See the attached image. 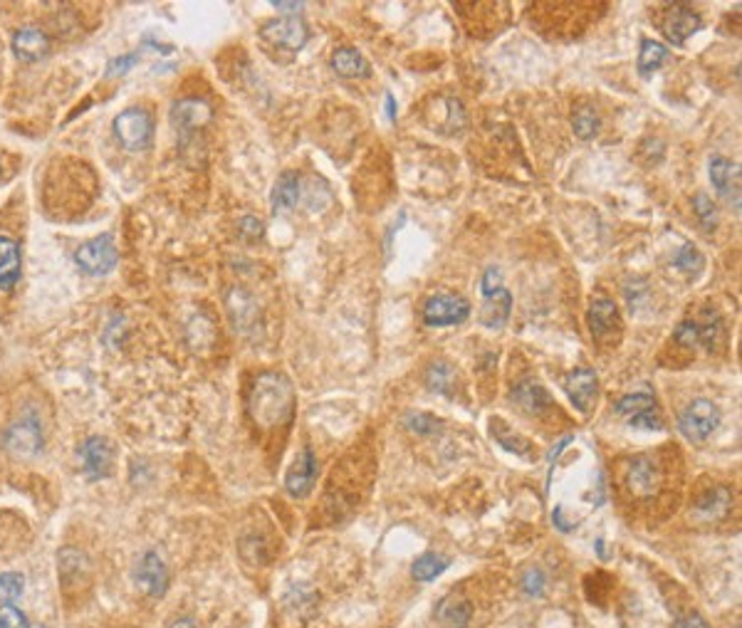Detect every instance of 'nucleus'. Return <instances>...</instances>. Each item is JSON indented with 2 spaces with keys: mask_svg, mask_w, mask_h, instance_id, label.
<instances>
[{
  "mask_svg": "<svg viewBox=\"0 0 742 628\" xmlns=\"http://www.w3.org/2000/svg\"><path fill=\"white\" fill-rule=\"evenodd\" d=\"M248 411L255 426L263 431H275L290 423L295 414V391L290 379L277 372L260 373L248 396Z\"/></svg>",
  "mask_w": 742,
  "mask_h": 628,
  "instance_id": "f257e3e1",
  "label": "nucleus"
},
{
  "mask_svg": "<svg viewBox=\"0 0 742 628\" xmlns=\"http://www.w3.org/2000/svg\"><path fill=\"white\" fill-rule=\"evenodd\" d=\"M0 446L11 458L32 460L45 446V433L40 421L32 414L15 418L11 426L3 431Z\"/></svg>",
  "mask_w": 742,
  "mask_h": 628,
  "instance_id": "f03ea898",
  "label": "nucleus"
},
{
  "mask_svg": "<svg viewBox=\"0 0 742 628\" xmlns=\"http://www.w3.org/2000/svg\"><path fill=\"white\" fill-rule=\"evenodd\" d=\"M114 137L117 141L129 151H141L147 149L154 138V117L147 109H124L122 114L114 117Z\"/></svg>",
  "mask_w": 742,
  "mask_h": 628,
  "instance_id": "7ed1b4c3",
  "label": "nucleus"
},
{
  "mask_svg": "<svg viewBox=\"0 0 742 628\" xmlns=\"http://www.w3.org/2000/svg\"><path fill=\"white\" fill-rule=\"evenodd\" d=\"M74 263L80 265L87 275H106L112 272L119 263V253L114 247L112 235H99L95 240H87L74 250Z\"/></svg>",
  "mask_w": 742,
  "mask_h": 628,
  "instance_id": "20e7f679",
  "label": "nucleus"
},
{
  "mask_svg": "<svg viewBox=\"0 0 742 628\" xmlns=\"http://www.w3.org/2000/svg\"><path fill=\"white\" fill-rule=\"evenodd\" d=\"M679 423L683 436L688 438V440L700 443V440L711 438L712 433L718 431V426H721V411H718V406L711 404V401L696 398L693 404L686 406V411L680 414Z\"/></svg>",
  "mask_w": 742,
  "mask_h": 628,
  "instance_id": "39448f33",
  "label": "nucleus"
},
{
  "mask_svg": "<svg viewBox=\"0 0 742 628\" xmlns=\"http://www.w3.org/2000/svg\"><path fill=\"white\" fill-rule=\"evenodd\" d=\"M260 35L263 40L275 47H282V50H290V53H297L302 50L305 43L309 40V30L302 18L297 15H287V18H277V21L266 22L260 28Z\"/></svg>",
  "mask_w": 742,
  "mask_h": 628,
  "instance_id": "423d86ee",
  "label": "nucleus"
},
{
  "mask_svg": "<svg viewBox=\"0 0 742 628\" xmlns=\"http://www.w3.org/2000/svg\"><path fill=\"white\" fill-rule=\"evenodd\" d=\"M470 302L458 295H435L426 302L424 322L428 327H453L468 320Z\"/></svg>",
  "mask_w": 742,
  "mask_h": 628,
  "instance_id": "0eeeda50",
  "label": "nucleus"
},
{
  "mask_svg": "<svg viewBox=\"0 0 742 628\" xmlns=\"http://www.w3.org/2000/svg\"><path fill=\"white\" fill-rule=\"evenodd\" d=\"M134 579H137V586L144 594H148V597H164L166 589H169V566H166L164 557L156 549H148L139 559Z\"/></svg>",
  "mask_w": 742,
  "mask_h": 628,
  "instance_id": "6e6552de",
  "label": "nucleus"
},
{
  "mask_svg": "<svg viewBox=\"0 0 742 628\" xmlns=\"http://www.w3.org/2000/svg\"><path fill=\"white\" fill-rule=\"evenodd\" d=\"M80 458L85 465V475L89 480H105L114 465V448L106 438H87L80 448Z\"/></svg>",
  "mask_w": 742,
  "mask_h": 628,
  "instance_id": "1a4fd4ad",
  "label": "nucleus"
},
{
  "mask_svg": "<svg viewBox=\"0 0 742 628\" xmlns=\"http://www.w3.org/2000/svg\"><path fill=\"white\" fill-rule=\"evenodd\" d=\"M700 25H703V21H700L698 13L693 11V8H688V5H683V3L670 5L666 11V15H663V22H661L666 38L673 45L686 43L690 35H696V32L700 30Z\"/></svg>",
  "mask_w": 742,
  "mask_h": 628,
  "instance_id": "9d476101",
  "label": "nucleus"
},
{
  "mask_svg": "<svg viewBox=\"0 0 742 628\" xmlns=\"http://www.w3.org/2000/svg\"><path fill=\"white\" fill-rule=\"evenodd\" d=\"M711 181L715 191L721 193L735 211H740V166L722 156H715L711 159Z\"/></svg>",
  "mask_w": 742,
  "mask_h": 628,
  "instance_id": "9b49d317",
  "label": "nucleus"
},
{
  "mask_svg": "<svg viewBox=\"0 0 742 628\" xmlns=\"http://www.w3.org/2000/svg\"><path fill=\"white\" fill-rule=\"evenodd\" d=\"M213 117V109L203 99H181L171 109V124L181 134H191L203 129Z\"/></svg>",
  "mask_w": 742,
  "mask_h": 628,
  "instance_id": "f8f14e48",
  "label": "nucleus"
},
{
  "mask_svg": "<svg viewBox=\"0 0 742 628\" xmlns=\"http://www.w3.org/2000/svg\"><path fill=\"white\" fill-rule=\"evenodd\" d=\"M317 480V460L312 456V450L305 448L292 463V468L287 470L285 488L292 498H308L309 490L315 488Z\"/></svg>",
  "mask_w": 742,
  "mask_h": 628,
  "instance_id": "ddd939ff",
  "label": "nucleus"
},
{
  "mask_svg": "<svg viewBox=\"0 0 742 628\" xmlns=\"http://www.w3.org/2000/svg\"><path fill=\"white\" fill-rule=\"evenodd\" d=\"M721 334V320L715 314H708L705 322H683L679 330H676V341L683 347H712L715 337Z\"/></svg>",
  "mask_w": 742,
  "mask_h": 628,
  "instance_id": "4468645a",
  "label": "nucleus"
},
{
  "mask_svg": "<svg viewBox=\"0 0 742 628\" xmlns=\"http://www.w3.org/2000/svg\"><path fill=\"white\" fill-rule=\"evenodd\" d=\"M658 468L653 465V460L646 456H638L628 463L626 470V482H628V490L638 495V498H648L658 490Z\"/></svg>",
  "mask_w": 742,
  "mask_h": 628,
  "instance_id": "2eb2a0df",
  "label": "nucleus"
},
{
  "mask_svg": "<svg viewBox=\"0 0 742 628\" xmlns=\"http://www.w3.org/2000/svg\"><path fill=\"white\" fill-rule=\"evenodd\" d=\"M596 389H599L596 373L589 369H577L567 376V394L577 406V411H582V414L592 411L594 401H596Z\"/></svg>",
  "mask_w": 742,
  "mask_h": 628,
  "instance_id": "dca6fc26",
  "label": "nucleus"
},
{
  "mask_svg": "<svg viewBox=\"0 0 742 628\" xmlns=\"http://www.w3.org/2000/svg\"><path fill=\"white\" fill-rule=\"evenodd\" d=\"M589 327H592V334L599 341L611 339L616 331L621 330L619 309L611 299H594L592 307H589Z\"/></svg>",
  "mask_w": 742,
  "mask_h": 628,
  "instance_id": "f3484780",
  "label": "nucleus"
},
{
  "mask_svg": "<svg viewBox=\"0 0 742 628\" xmlns=\"http://www.w3.org/2000/svg\"><path fill=\"white\" fill-rule=\"evenodd\" d=\"M11 47L21 60L35 63V60H43L45 54L50 53V38L38 28H21L13 35Z\"/></svg>",
  "mask_w": 742,
  "mask_h": 628,
  "instance_id": "a211bd4d",
  "label": "nucleus"
},
{
  "mask_svg": "<svg viewBox=\"0 0 742 628\" xmlns=\"http://www.w3.org/2000/svg\"><path fill=\"white\" fill-rule=\"evenodd\" d=\"M22 253L11 238H0V289H11L21 280Z\"/></svg>",
  "mask_w": 742,
  "mask_h": 628,
  "instance_id": "6ab92c4d",
  "label": "nucleus"
},
{
  "mask_svg": "<svg viewBox=\"0 0 742 628\" xmlns=\"http://www.w3.org/2000/svg\"><path fill=\"white\" fill-rule=\"evenodd\" d=\"M438 112V117H431V127L443 131V134H453L460 131L466 124V112L460 107V102L453 96H443L434 105V114Z\"/></svg>",
  "mask_w": 742,
  "mask_h": 628,
  "instance_id": "aec40b11",
  "label": "nucleus"
},
{
  "mask_svg": "<svg viewBox=\"0 0 742 628\" xmlns=\"http://www.w3.org/2000/svg\"><path fill=\"white\" fill-rule=\"evenodd\" d=\"M510 309H512V297L505 288L495 289L493 295H485L483 302V312H480V322L490 327V330H500L510 317Z\"/></svg>",
  "mask_w": 742,
  "mask_h": 628,
  "instance_id": "412c9836",
  "label": "nucleus"
},
{
  "mask_svg": "<svg viewBox=\"0 0 742 628\" xmlns=\"http://www.w3.org/2000/svg\"><path fill=\"white\" fill-rule=\"evenodd\" d=\"M332 70L344 80H357V77H369L371 67L364 60V54L354 47H340L332 54Z\"/></svg>",
  "mask_w": 742,
  "mask_h": 628,
  "instance_id": "4be33fe9",
  "label": "nucleus"
},
{
  "mask_svg": "<svg viewBox=\"0 0 742 628\" xmlns=\"http://www.w3.org/2000/svg\"><path fill=\"white\" fill-rule=\"evenodd\" d=\"M297 201H299V179H297L295 171H285L275 181L270 205H273L275 214H285L290 208H295Z\"/></svg>",
  "mask_w": 742,
  "mask_h": 628,
  "instance_id": "5701e85b",
  "label": "nucleus"
},
{
  "mask_svg": "<svg viewBox=\"0 0 742 628\" xmlns=\"http://www.w3.org/2000/svg\"><path fill=\"white\" fill-rule=\"evenodd\" d=\"M228 309H231V320H233L235 330H250L257 320V307H255L253 299L245 295V289H233L228 295Z\"/></svg>",
  "mask_w": 742,
  "mask_h": 628,
  "instance_id": "b1692460",
  "label": "nucleus"
},
{
  "mask_svg": "<svg viewBox=\"0 0 742 628\" xmlns=\"http://www.w3.org/2000/svg\"><path fill=\"white\" fill-rule=\"evenodd\" d=\"M512 398H515V401L522 406V411H527V414H542V411L552 404L550 394L542 389L540 383L535 381L519 383L518 389H515V394H512Z\"/></svg>",
  "mask_w": 742,
  "mask_h": 628,
  "instance_id": "393cba45",
  "label": "nucleus"
},
{
  "mask_svg": "<svg viewBox=\"0 0 742 628\" xmlns=\"http://www.w3.org/2000/svg\"><path fill=\"white\" fill-rule=\"evenodd\" d=\"M668 63V47L656 40H644L638 53V75L651 77Z\"/></svg>",
  "mask_w": 742,
  "mask_h": 628,
  "instance_id": "a878e982",
  "label": "nucleus"
},
{
  "mask_svg": "<svg viewBox=\"0 0 742 628\" xmlns=\"http://www.w3.org/2000/svg\"><path fill=\"white\" fill-rule=\"evenodd\" d=\"M448 565H451V559L443 557V554H421L414 562V566H411V574H414L416 582H434L435 576L443 574Z\"/></svg>",
  "mask_w": 742,
  "mask_h": 628,
  "instance_id": "bb28decb",
  "label": "nucleus"
},
{
  "mask_svg": "<svg viewBox=\"0 0 742 628\" xmlns=\"http://www.w3.org/2000/svg\"><path fill=\"white\" fill-rule=\"evenodd\" d=\"M438 618L443 621L448 628H466L470 621V604L463 599H448L438 608Z\"/></svg>",
  "mask_w": 742,
  "mask_h": 628,
  "instance_id": "cd10ccee",
  "label": "nucleus"
},
{
  "mask_svg": "<svg viewBox=\"0 0 742 628\" xmlns=\"http://www.w3.org/2000/svg\"><path fill=\"white\" fill-rule=\"evenodd\" d=\"M80 574H87V557L72 547H64L60 552V579L70 584V579H80Z\"/></svg>",
  "mask_w": 742,
  "mask_h": 628,
  "instance_id": "c85d7f7f",
  "label": "nucleus"
},
{
  "mask_svg": "<svg viewBox=\"0 0 742 628\" xmlns=\"http://www.w3.org/2000/svg\"><path fill=\"white\" fill-rule=\"evenodd\" d=\"M428 389H434L438 394H453V383H456V372L445 362L431 364V369L426 373Z\"/></svg>",
  "mask_w": 742,
  "mask_h": 628,
  "instance_id": "c756f323",
  "label": "nucleus"
},
{
  "mask_svg": "<svg viewBox=\"0 0 742 628\" xmlns=\"http://www.w3.org/2000/svg\"><path fill=\"white\" fill-rule=\"evenodd\" d=\"M616 411L624 418H637V415L648 414V411H656V401L651 394H628L616 404Z\"/></svg>",
  "mask_w": 742,
  "mask_h": 628,
  "instance_id": "7c9ffc66",
  "label": "nucleus"
},
{
  "mask_svg": "<svg viewBox=\"0 0 742 628\" xmlns=\"http://www.w3.org/2000/svg\"><path fill=\"white\" fill-rule=\"evenodd\" d=\"M728 507H730V492L725 490V488H715V490H711L698 505V510L703 512V515H708V517H721V515L728 512Z\"/></svg>",
  "mask_w": 742,
  "mask_h": 628,
  "instance_id": "2f4dec72",
  "label": "nucleus"
},
{
  "mask_svg": "<svg viewBox=\"0 0 742 628\" xmlns=\"http://www.w3.org/2000/svg\"><path fill=\"white\" fill-rule=\"evenodd\" d=\"M25 579L18 572H3L0 574V604H13L22 597Z\"/></svg>",
  "mask_w": 742,
  "mask_h": 628,
  "instance_id": "473e14b6",
  "label": "nucleus"
},
{
  "mask_svg": "<svg viewBox=\"0 0 742 628\" xmlns=\"http://www.w3.org/2000/svg\"><path fill=\"white\" fill-rule=\"evenodd\" d=\"M574 134L579 138H592L599 131V117L592 107H582L574 114Z\"/></svg>",
  "mask_w": 742,
  "mask_h": 628,
  "instance_id": "72a5a7b5",
  "label": "nucleus"
},
{
  "mask_svg": "<svg viewBox=\"0 0 742 628\" xmlns=\"http://www.w3.org/2000/svg\"><path fill=\"white\" fill-rule=\"evenodd\" d=\"M673 265L679 267V270H683V272H696V270L703 267V255H700L698 247L688 243V246L680 247L679 255L673 257Z\"/></svg>",
  "mask_w": 742,
  "mask_h": 628,
  "instance_id": "f704fd0d",
  "label": "nucleus"
},
{
  "mask_svg": "<svg viewBox=\"0 0 742 628\" xmlns=\"http://www.w3.org/2000/svg\"><path fill=\"white\" fill-rule=\"evenodd\" d=\"M0 628H30V624L15 604H0Z\"/></svg>",
  "mask_w": 742,
  "mask_h": 628,
  "instance_id": "c9c22d12",
  "label": "nucleus"
},
{
  "mask_svg": "<svg viewBox=\"0 0 742 628\" xmlns=\"http://www.w3.org/2000/svg\"><path fill=\"white\" fill-rule=\"evenodd\" d=\"M139 63V54L137 53H129V54H119V57H114V60H109V64H106V77H122L127 75L131 67H137Z\"/></svg>",
  "mask_w": 742,
  "mask_h": 628,
  "instance_id": "e433bc0d",
  "label": "nucleus"
},
{
  "mask_svg": "<svg viewBox=\"0 0 742 628\" xmlns=\"http://www.w3.org/2000/svg\"><path fill=\"white\" fill-rule=\"evenodd\" d=\"M696 211H698V218L703 221V228H705V230L715 228V205H712V201L705 193H698V196H696Z\"/></svg>",
  "mask_w": 742,
  "mask_h": 628,
  "instance_id": "4c0bfd02",
  "label": "nucleus"
},
{
  "mask_svg": "<svg viewBox=\"0 0 742 628\" xmlns=\"http://www.w3.org/2000/svg\"><path fill=\"white\" fill-rule=\"evenodd\" d=\"M406 426L426 436V433H434L435 428H438V421H435L434 415H428V414H411L409 418H406Z\"/></svg>",
  "mask_w": 742,
  "mask_h": 628,
  "instance_id": "58836bf2",
  "label": "nucleus"
},
{
  "mask_svg": "<svg viewBox=\"0 0 742 628\" xmlns=\"http://www.w3.org/2000/svg\"><path fill=\"white\" fill-rule=\"evenodd\" d=\"M631 428H646V431H661L663 428V421L658 418L656 411H648V414H641L637 418H628Z\"/></svg>",
  "mask_w": 742,
  "mask_h": 628,
  "instance_id": "ea45409f",
  "label": "nucleus"
},
{
  "mask_svg": "<svg viewBox=\"0 0 742 628\" xmlns=\"http://www.w3.org/2000/svg\"><path fill=\"white\" fill-rule=\"evenodd\" d=\"M522 586H525L527 594H540L542 586H544V576H542L540 569H530V572L525 574V579H522Z\"/></svg>",
  "mask_w": 742,
  "mask_h": 628,
  "instance_id": "a19ab883",
  "label": "nucleus"
},
{
  "mask_svg": "<svg viewBox=\"0 0 742 628\" xmlns=\"http://www.w3.org/2000/svg\"><path fill=\"white\" fill-rule=\"evenodd\" d=\"M500 280H502V275H500V270H495V267H490L488 272L483 275V295H493L495 289L502 288V285H500Z\"/></svg>",
  "mask_w": 742,
  "mask_h": 628,
  "instance_id": "79ce46f5",
  "label": "nucleus"
},
{
  "mask_svg": "<svg viewBox=\"0 0 742 628\" xmlns=\"http://www.w3.org/2000/svg\"><path fill=\"white\" fill-rule=\"evenodd\" d=\"M676 628H711L708 626V621L703 616H698V614H690V616L680 618L679 624H676Z\"/></svg>",
  "mask_w": 742,
  "mask_h": 628,
  "instance_id": "37998d69",
  "label": "nucleus"
},
{
  "mask_svg": "<svg viewBox=\"0 0 742 628\" xmlns=\"http://www.w3.org/2000/svg\"><path fill=\"white\" fill-rule=\"evenodd\" d=\"M243 228L250 238H260V233H263V225L257 223V221H253V218H245Z\"/></svg>",
  "mask_w": 742,
  "mask_h": 628,
  "instance_id": "c03bdc74",
  "label": "nucleus"
},
{
  "mask_svg": "<svg viewBox=\"0 0 742 628\" xmlns=\"http://www.w3.org/2000/svg\"><path fill=\"white\" fill-rule=\"evenodd\" d=\"M277 11H302V3H275Z\"/></svg>",
  "mask_w": 742,
  "mask_h": 628,
  "instance_id": "a18cd8bd",
  "label": "nucleus"
},
{
  "mask_svg": "<svg viewBox=\"0 0 742 628\" xmlns=\"http://www.w3.org/2000/svg\"><path fill=\"white\" fill-rule=\"evenodd\" d=\"M169 628H196V624H193L191 618H179V621H173Z\"/></svg>",
  "mask_w": 742,
  "mask_h": 628,
  "instance_id": "49530a36",
  "label": "nucleus"
},
{
  "mask_svg": "<svg viewBox=\"0 0 742 628\" xmlns=\"http://www.w3.org/2000/svg\"><path fill=\"white\" fill-rule=\"evenodd\" d=\"M386 114H389V119H396V105H393L392 95L386 96Z\"/></svg>",
  "mask_w": 742,
  "mask_h": 628,
  "instance_id": "de8ad7c7",
  "label": "nucleus"
},
{
  "mask_svg": "<svg viewBox=\"0 0 742 628\" xmlns=\"http://www.w3.org/2000/svg\"><path fill=\"white\" fill-rule=\"evenodd\" d=\"M0 181H3V161H0Z\"/></svg>",
  "mask_w": 742,
  "mask_h": 628,
  "instance_id": "09e8293b",
  "label": "nucleus"
},
{
  "mask_svg": "<svg viewBox=\"0 0 742 628\" xmlns=\"http://www.w3.org/2000/svg\"><path fill=\"white\" fill-rule=\"evenodd\" d=\"M30 628H45V626H30Z\"/></svg>",
  "mask_w": 742,
  "mask_h": 628,
  "instance_id": "8fccbe9b",
  "label": "nucleus"
}]
</instances>
